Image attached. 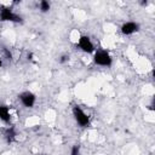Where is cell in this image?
<instances>
[{"label":"cell","instance_id":"obj_1","mask_svg":"<svg viewBox=\"0 0 155 155\" xmlns=\"http://www.w3.org/2000/svg\"><path fill=\"white\" fill-rule=\"evenodd\" d=\"M0 21L1 22H13V23H22V17L16 15L11 7L1 6L0 7Z\"/></svg>","mask_w":155,"mask_h":155},{"label":"cell","instance_id":"obj_2","mask_svg":"<svg viewBox=\"0 0 155 155\" xmlns=\"http://www.w3.org/2000/svg\"><path fill=\"white\" fill-rule=\"evenodd\" d=\"M93 62H94V64L101 65V67H110L113 63V58L109 54V52H107L105 50H99V51L94 52Z\"/></svg>","mask_w":155,"mask_h":155},{"label":"cell","instance_id":"obj_3","mask_svg":"<svg viewBox=\"0 0 155 155\" xmlns=\"http://www.w3.org/2000/svg\"><path fill=\"white\" fill-rule=\"evenodd\" d=\"M73 115L75 121L81 126V127H87L90 125V116L79 107V105H74L73 107Z\"/></svg>","mask_w":155,"mask_h":155},{"label":"cell","instance_id":"obj_4","mask_svg":"<svg viewBox=\"0 0 155 155\" xmlns=\"http://www.w3.org/2000/svg\"><path fill=\"white\" fill-rule=\"evenodd\" d=\"M78 46L81 51L86 53H93L94 52V45L92 44L91 39L87 35H81L78 40Z\"/></svg>","mask_w":155,"mask_h":155},{"label":"cell","instance_id":"obj_5","mask_svg":"<svg viewBox=\"0 0 155 155\" xmlns=\"http://www.w3.org/2000/svg\"><path fill=\"white\" fill-rule=\"evenodd\" d=\"M18 97H19L21 103H22L25 108H33L34 104H35V101H36L35 94L31 93V92H29V91H25V92L21 93Z\"/></svg>","mask_w":155,"mask_h":155},{"label":"cell","instance_id":"obj_6","mask_svg":"<svg viewBox=\"0 0 155 155\" xmlns=\"http://www.w3.org/2000/svg\"><path fill=\"white\" fill-rule=\"evenodd\" d=\"M120 30L124 35H132L139 30V24L136 22H126L121 25Z\"/></svg>","mask_w":155,"mask_h":155},{"label":"cell","instance_id":"obj_7","mask_svg":"<svg viewBox=\"0 0 155 155\" xmlns=\"http://www.w3.org/2000/svg\"><path fill=\"white\" fill-rule=\"evenodd\" d=\"M10 119H11V115H10L8 107L0 104V120L7 124V122H10Z\"/></svg>","mask_w":155,"mask_h":155},{"label":"cell","instance_id":"obj_8","mask_svg":"<svg viewBox=\"0 0 155 155\" xmlns=\"http://www.w3.org/2000/svg\"><path fill=\"white\" fill-rule=\"evenodd\" d=\"M5 138H6V140H7L8 143H11V142L15 140V138H16V131H15L13 127H8V128L5 131Z\"/></svg>","mask_w":155,"mask_h":155},{"label":"cell","instance_id":"obj_9","mask_svg":"<svg viewBox=\"0 0 155 155\" xmlns=\"http://www.w3.org/2000/svg\"><path fill=\"white\" fill-rule=\"evenodd\" d=\"M39 7H40V11H41L42 13H45V12H48V11H50L51 5H50L48 1H46V0H41L40 4H39Z\"/></svg>","mask_w":155,"mask_h":155},{"label":"cell","instance_id":"obj_10","mask_svg":"<svg viewBox=\"0 0 155 155\" xmlns=\"http://www.w3.org/2000/svg\"><path fill=\"white\" fill-rule=\"evenodd\" d=\"M70 155H80V145L74 144L70 150Z\"/></svg>","mask_w":155,"mask_h":155},{"label":"cell","instance_id":"obj_11","mask_svg":"<svg viewBox=\"0 0 155 155\" xmlns=\"http://www.w3.org/2000/svg\"><path fill=\"white\" fill-rule=\"evenodd\" d=\"M68 61H69V56H67V54H62L61 58H59V63H61V64H64V63L68 62Z\"/></svg>","mask_w":155,"mask_h":155},{"label":"cell","instance_id":"obj_12","mask_svg":"<svg viewBox=\"0 0 155 155\" xmlns=\"http://www.w3.org/2000/svg\"><path fill=\"white\" fill-rule=\"evenodd\" d=\"M4 52H5V56H6V58H7L8 61H11V59H12V54H11V52H10L7 48H4Z\"/></svg>","mask_w":155,"mask_h":155},{"label":"cell","instance_id":"obj_13","mask_svg":"<svg viewBox=\"0 0 155 155\" xmlns=\"http://www.w3.org/2000/svg\"><path fill=\"white\" fill-rule=\"evenodd\" d=\"M140 4H142V5H143V6H147V5H148V1H142V2H140Z\"/></svg>","mask_w":155,"mask_h":155},{"label":"cell","instance_id":"obj_14","mask_svg":"<svg viewBox=\"0 0 155 155\" xmlns=\"http://www.w3.org/2000/svg\"><path fill=\"white\" fill-rule=\"evenodd\" d=\"M1 67H2V61L0 59V68H1Z\"/></svg>","mask_w":155,"mask_h":155},{"label":"cell","instance_id":"obj_15","mask_svg":"<svg viewBox=\"0 0 155 155\" xmlns=\"http://www.w3.org/2000/svg\"><path fill=\"white\" fill-rule=\"evenodd\" d=\"M40 155H46V154H40Z\"/></svg>","mask_w":155,"mask_h":155}]
</instances>
